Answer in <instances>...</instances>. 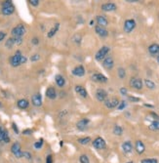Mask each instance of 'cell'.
Listing matches in <instances>:
<instances>
[{
	"label": "cell",
	"instance_id": "cell-1",
	"mask_svg": "<svg viewBox=\"0 0 159 163\" xmlns=\"http://www.w3.org/2000/svg\"><path fill=\"white\" fill-rule=\"evenodd\" d=\"M27 58H25V56H23L21 51H17L16 54L14 55V56L11 57L10 59V64L11 66H14V68H17V66H21L23 65V64L27 63Z\"/></svg>",
	"mask_w": 159,
	"mask_h": 163
},
{
	"label": "cell",
	"instance_id": "cell-2",
	"mask_svg": "<svg viewBox=\"0 0 159 163\" xmlns=\"http://www.w3.org/2000/svg\"><path fill=\"white\" fill-rule=\"evenodd\" d=\"M109 50H110V49H109V47H108V46H103V47L101 49H99V51L96 53V56H95L96 60L98 61V62L103 61L106 57H108V55L109 53Z\"/></svg>",
	"mask_w": 159,
	"mask_h": 163
},
{
	"label": "cell",
	"instance_id": "cell-3",
	"mask_svg": "<svg viewBox=\"0 0 159 163\" xmlns=\"http://www.w3.org/2000/svg\"><path fill=\"white\" fill-rule=\"evenodd\" d=\"M25 32H27V30H25L24 25H18L12 30L13 37H23Z\"/></svg>",
	"mask_w": 159,
	"mask_h": 163
},
{
	"label": "cell",
	"instance_id": "cell-4",
	"mask_svg": "<svg viewBox=\"0 0 159 163\" xmlns=\"http://www.w3.org/2000/svg\"><path fill=\"white\" fill-rule=\"evenodd\" d=\"M92 145H93V147L98 150H103V148H106V143L102 137H97V138L92 142Z\"/></svg>",
	"mask_w": 159,
	"mask_h": 163
},
{
	"label": "cell",
	"instance_id": "cell-5",
	"mask_svg": "<svg viewBox=\"0 0 159 163\" xmlns=\"http://www.w3.org/2000/svg\"><path fill=\"white\" fill-rule=\"evenodd\" d=\"M136 25V21L133 19H129V20H126L125 23H124V31H125L126 33H131L133 30H135Z\"/></svg>",
	"mask_w": 159,
	"mask_h": 163
},
{
	"label": "cell",
	"instance_id": "cell-6",
	"mask_svg": "<svg viewBox=\"0 0 159 163\" xmlns=\"http://www.w3.org/2000/svg\"><path fill=\"white\" fill-rule=\"evenodd\" d=\"M130 86L132 87V88H135L137 90H141L143 89V86H144V82L143 80L141 79V78L139 77H132L131 79H130Z\"/></svg>",
	"mask_w": 159,
	"mask_h": 163
},
{
	"label": "cell",
	"instance_id": "cell-7",
	"mask_svg": "<svg viewBox=\"0 0 159 163\" xmlns=\"http://www.w3.org/2000/svg\"><path fill=\"white\" fill-rule=\"evenodd\" d=\"M11 151L14 153L17 158H22L23 157V151L21 150V145H20L19 143H14L11 147Z\"/></svg>",
	"mask_w": 159,
	"mask_h": 163
},
{
	"label": "cell",
	"instance_id": "cell-8",
	"mask_svg": "<svg viewBox=\"0 0 159 163\" xmlns=\"http://www.w3.org/2000/svg\"><path fill=\"white\" fill-rule=\"evenodd\" d=\"M103 103H105V106L108 107V109H115V107H118L120 102L116 98H112V99H106Z\"/></svg>",
	"mask_w": 159,
	"mask_h": 163
},
{
	"label": "cell",
	"instance_id": "cell-9",
	"mask_svg": "<svg viewBox=\"0 0 159 163\" xmlns=\"http://www.w3.org/2000/svg\"><path fill=\"white\" fill-rule=\"evenodd\" d=\"M91 79L94 81V82L97 83H106L108 82V77L105 76L103 73H94L92 74Z\"/></svg>",
	"mask_w": 159,
	"mask_h": 163
},
{
	"label": "cell",
	"instance_id": "cell-10",
	"mask_svg": "<svg viewBox=\"0 0 159 163\" xmlns=\"http://www.w3.org/2000/svg\"><path fill=\"white\" fill-rule=\"evenodd\" d=\"M89 124H90V120H89L88 118H82V119H80V120L77 122L76 127H77L78 130L84 131V130L87 129V127L89 126Z\"/></svg>",
	"mask_w": 159,
	"mask_h": 163
},
{
	"label": "cell",
	"instance_id": "cell-11",
	"mask_svg": "<svg viewBox=\"0 0 159 163\" xmlns=\"http://www.w3.org/2000/svg\"><path fill=\"white\" fill-rule=\"evenodd\" d=\"M72 74L77 77H82L85 75V68L83 66H77L72 69Z\"/></svg>",
	"mask_w": 159,
	"mask_h": 163
},
{
	"label": "cell",
	"instance_id": "cell-12",
	"mask_svg": "<svg viewBox=\"0 0 159 163\" xmlns=\"http://www.w3.org/2000/svg\"><path fill=\"white\" fill-rule=\"evenodd\" d=\"M96 98L99 102H105L108 99V93L103 89H97L96 91Z\"/></svg>",
	"mask_w": 159,
	"mask_h": 163
},
{
	"label": "cell",
	"instance_id": "cell-13",
	"mask_svg": "<svg viewBox=\"0 0 159 163\" xmlns=\"http://www.w3.org/2000/svg\"><path fill=\"white\" fill-rule=\"evenodd\" d=\"M31 102H32V104L34 107H41L42 106V96H41V94H39V93L34 94L32 97H31Z\"/></svg>",
	"mask_w": 159,
	"mask_h": 163
},
{
	"label": "cell",
	"instance_id": "cell-14",
	"mask_svg": "<svg viewBox=\"0 0 159 163\" xmlns=\"http://www.w3.org/2000/svg\"><path fill=\"white\" fill-rule=\"evenodd\" d=\"M103 68H106V69H111V68L114 66V61H113V58L108 56L105 60H103Z\"/></svg>",
	"mask_w": 159,
	"mask_h": 163
},
{
	"label": "cell",
	"instance_id": "cell-15",
	"mask_svg": "<svg viewBox=\"0 0 159 163\" xmlns=\"http://www.w3.org/2000/svg\"><path fill=\"white\" fill-rule=\"evenodd\" d=\"M117 9L116 4L112 3V2H108V3H105L102 5V10L105 12H113Z\"/></svg>",
	"mask_w": 159,
	"mask_h": 163
},
{
	"label": "cell",
	"instance_id": "cell-16",
	"mask_svg": "<svg viewBox=\"0 0 159 163\" xmlns=\"http://www.w3.org/2000/svg\"><path fill=\"white\" fill-rule=\"evenodd\" d=\"M135 150L138 154H143L146 151V145H144V144L141 141L138 140L135 144Z\"/></svg>",
	"mask_w": 159,
	"mask_h": 163
},
{
	"label": "cell",
	"instance_id": "cell-17",
	"mask_svg": "<svg viewBox=\"0 0 159 163\" xmlns=\"http://www.w3.org/2000/svg\"><path fill=\"white\" fill-rule=\"evenodd\" d=\"M148 52L151 56H156L159 55V44L158 43H153V44L148 46Z\"/></svg>",
	"mask_w": 159,
	"mask_h": 163
},
{
	"label": "cell",
	"instance_id": "cell-18",
	"mask_svg": "<svg viewBox=\"0 0 159 163\" xmlns=\"http://www.w3.org/2000/svg\"><path fill=\"white\" fill-rule=\"evenodd\" d=\"M95 31H96V33L101 37H106L108 35V31L106 30V28H103L98 25L95 27Z\"/></svg>",
	"mask_w": 159,
	"mask_h": 163
},
{
	"label": "cell",
	"instance_id": "cell-19",
	"mask_svg": "<svg viewBox=\"0 0 159 163\" xmlns=\"http://www.w3.org/2000/svg\"><path fill=\"white\" fill-rule=\"evenodd\" d=\"M122 150L124 151V153L129 154L133 151V145L130 141H125L122 144Z\"/></svg>",
	"mask_w": 159,
	"mask_h": 163
},
{
	"label": "cell",
	"instance_id": "cell-20",
	"mask_svg": "<svg viewBox=\"0 0 159 163\" xmlns=\"http://www.w3.org/2000/svg\"><path fill=\"white\" fill-rule=\"evenodd\" d=\"M74 90H75V92H76L77 94H79L82 98H87L88 97L87 90H86L83 86H81V85H76V86L74 87Z\"/></svg>",
	"mask_w": 159,
	"mask_h": 163
},
{
	"label": "cell",
	"instance_id": "cell-21",
	"mask_svg": "<svg viewBox=\"0 0 159 163\" xmlns=\"http://www.w3.org/2000/svg\"><path fill=\"white\" fill-rule=\"evenodd\" d=\"M95 20H96V22L98 23V25H101V27H103V28H106V25H108V20H106L105 16H97Z\"/></svg>",
	"mask_w": 159,
	"mask_h": 163
},
{
	"label": "cell",
	"instance_id": "cell-22",
	"mask_svg": "<svg viewBox=\"0 0 159 163\" xmlns=\"http://www.w3.org/2000/svg\"><path fill=\"white\" fill-rule=\"evenodd\" d=\"M46 96H47V98L50 99V100H55V99L57 98V92L54 87H49V88L46 90Z\"/></svg>",
	"mask_w": 159,
	"mask_h": 163
},
{
	"label": "cell",
	"instance_id": "cell-23",
	"mask_svg": "<svg viewBox=\"0 0 159 163\" xmlns=\"http://www.w3.org/2000/svg\"><path fill=\"white\" fill-rule=\"evenodd\" d=\"M14 11H15V7H14V5H11V6H8V7H2L1 12L5 16H9L14 13Z\"/></svg>",
	"mask_w": 159,
	"mask_h": 163
},
{
	"label": "cell",
	"instance_id": "cell-24",
	"mask_svg": "<svg viewBox=\"0 0 159 163\" xmlns=\"http://www.w3.org/2000/svg\"><path fill=\"white\" fill-rule=\"evenodd\" d=\"M60 24L59 23H57V24H55L54 25V27L51 28L50 30V31H49L48 32V34H47V36L49 37V38H51V37H53L55 34H56L58 31H59V30H60Z\"/></svg>",
	"mask_w": 159,
	"mask_h": 163
},
{
	"label": "cell",
	"instance_id": "cell-25",
	"mask_svg": "<svg viewBox=\"0 0 159 163\" xmlns=\"http://www.w3.org/2000/svg\"><path fill=\"white\" fill-rule=\"evenodd\" d=\"M55 80H56L57 85L59 86V87H63V86H65V79L63 78V75L57 74L56 77H55Z\"/></svg>",
	"mask_w": 159,
	"mask_h": 163
},
{
	"label": "cell",
	"instance_id": "cell-26",
	"mask_svg": "<svg viewBox=\"0 0 159 163\" xmlns=\"http://www.w3.org/2000/svg\"><path fill=\"white\" fill-rule=\"evenodd\" d=\"M28 104H30V103H28V101L25 100V99H21V100L18 101V107H20V109H27Z\"/></svg>",
	"mask_w": 159,
	"mask_h": 163
},
{
	"label": "cell",
	"instance_id": "cell-27",
	"mask_svg": "<svg viewBox=\"0 0 159 163\" xmlns=\"http://www.w3.org/2000/svg\"><path fill=\"white\" fill-rule=\"evenodd\" d=\"M144 85L146 86V88H148L149 90H154L156 88L155 83L153 82L152 80H150V79H144Z\"/></svg>",
	"mask_w": 159,
	"mask_h": 163
},
{
	"label": "cell",
	"instance_id": "cell-28",
	"mask_svg": "<svg viewBox=\"0 0 159 163\" xmlns=\"http://www.w3.org/2000/svg\"><path fill=\"white\" fill-rule=\"evenodd\" d=\"M148 129L151 131H159V120H154L149 124Z\"/></svg>",
	"mask_w": 159,
	"mask_h": 163
},
{
	"label": "cell",
	"instance_id": "cell-29",
	"mask_svg": "<svg viewBox=\"0 0 159 163\" xmlns=\"http://www.w3.org/2000/svg\"><path fill=\"white\" fill-rule=\"evenodd\" d=\"M113 134L115 136H122L123 134V128L119 125H115L113 127Z\"/></svg>",
	"mask_w": 159,
	"mask_h": 163
},
{
	"label": "cell",
	"instance_id": "cell-30",
	"mask_svg": "<svg viewBox=\"0 0 159 163\" xmlns=\"http://www.w3.org/2000/svg\"><path fill=\"white\" fill-rule=\"evenodd\" d=\"M78 143H79L80 145H88L89 143H91V138L90 137H83V138L78 139Z\"/></svg>",
	"mask_w": 159,
	"mask_h": 163
},
{
	"label": "cell",
	"instance_id": "cell-31",
	"mask_svg": "<svg viewBox=\"0 0 159 163\" xmlns=\"http://www.w3.org/2000/svg\"><path fill=\"white\" fill-rule=\"evenodd\" d=\"M117 74H118V77L120 78V79H124V78L126 77V71H125V68H118L117 69Z\"/></svg>",
	"mask_w": 159,
	"mask_h": 163
},
{
	"label": "cell",
	"instance_id": "cell-32",
	"mask_svg": "<svg viewBox=\"0 0 159 163\" xmlns=\"http://www.w3.org/2000/svg\"><path fill=\"white\" fill-rule=\"evenodd\" d=\"M79 161H80V163H90L89 157H88V155H86V154H82V155H80Z\"/></svg>",
	"mask_w": 159,
	"mask_h": 163
},
{
	"label": "cell",
	"instance_id": "cell-33",
	"mask_svg": "<svg viewBox=\"0 0 159 163\" xmlns=\"http://www.w3.org/2000/svg\"><path fill=\"white\" fill-rule=\"evenodd\" d=\"M5 45H6V47H7V48H9V49L12 48L13 46L15 45V40H14L13 37H11V38L8 39L7 41H6V44H5Z\"/></svg>",
	"mask_w": 159,
	"mask_h": 163
},
{
	"label": "cell",
	"instance_id": "cell-34",
	"mask_svg": "<svg viewBox=\"0 0 159 163\" xmlns=\"http://www.w3.org/2000/svg\"><path fill=\"white\" fill-rule=\"evenodd\" d=\"M127 107V102L126 101H121L120 103H119V104H118V107H116V109H118V110H123V109H125V107Z\"/></svg>",
	"mask_w": 159,
	"mask_h": 163
},
{
	"label": "cell",
	"instance_id": "cell-35",
	"mask_svg": "<svg viewBox=\"0 0 159 163\" xmlns=\"http://www.w3.org/2000/svg\"><path fill=\"white\" fill-rule=\"evenodd\" d=\"M141 163H158V160L156 158H146L141 160Z\"/></svg>",
	"mask_w": 159,
	"mask_h": 163
},
{
	"label": "cell",
	"instance_id": "cell-36",
	"mask_svg": "<svg viewBox=\"0 0 159 163\" xmlns=\"http://www.w3.org/2000/svg\"><path fill=\"white\" fill-rule=\"evenodd\" d=\"M3 142L5 144H8V143L10 142V137H9V134H8V131L7 130H4V134H3Z\"/></svg>",
	"mask_w": 159,
	"mask_h": 163
},
{
	"label": "cell",
	"instance_id": "cell-37",
	"mask_svg": "<svg viewBox=\"0 0 159 163\" xmlns=\"http://www.w3.org/2000/svg\"><path fill=\"white\" fill-rule=\"evenodd\" d=\"M128 100L131 102V103H139V102H141L140 98L134 97V96H128Z\"/></svg>",
	"mask_w": 159,
	"mask_h": 163
},
{
	"label": "cell",
	"instance_id": "cell-38",
	"mask_svg": "<svg viewBox=\"0 0 159 163\" xmlns=\"http://www.w3.org/2000/svg\"><path fill=\"white\" fill-rule=\"evenodd\" d=\"M42 145H43V139H40L38 142L34 143V147L37 148V150H38V148H41Z\"/></svg>",
	"mask_w": 159,
	"mask_h": 163
},
{
	"label": "cell",
	"instance_id": "cell-39",
	"mask_svg": "<svg viewBox=\"0 0 159 163\" xmlns=\"http://www.w3.org/2000/svg\"><path fill=\"white\" fill-rule=\"evenodd\" d=\"M14 40H15V44L20 45L23 43V37H13Z\"/></svg>",
	"mask_w": 159,
	"mask_h": 163
},
{
	"label": "cell",
	"instance_id": "cell-40",
	"mask_svg": "<svg viewBox=\"0 0 159 163\" xmlns=\"http://www.w3.org/2000/svg\"><path fill=\"white\" fill-rule=\"evenodd\" d=\"M28 3L34 7H36V6H38V4H39V0H28Z\"/></svg>",
	"mask_w": 159,
	"mask_h": 163
},
{
	"label": "cell",
	"instance_id": "cell-41",
	"mask_svg": "<svg viewBox=\"0 0 159 163\" xmlns=\"http://www.w3.org/2000/svg\"><path fill=\"white\" fill-rule=\"evenodd\" d=\"M120 94L122 96H127V93H128V90H127V88H125V87H121L120 90H119Z\"/></svg>",
	"mask_w": 159,
	"mask_h": 163
},
{
	"label": "cell",
	"instance_id": "cell-42",
	"mask_svg": "<svg viewBox=\"0 0 159 163\" xmlns=\"http://www.w3.org/2000/svg\"><path fill=\"white\" fill-rule=\"evenodd\" d=\"M40 59V56L38 54H35V55H33V56H31L30 58V61L31 62H36V61H38Z\"/></svg>",
	"mask_w": 159,
	"mask_h": 163
},
{
	"label": "cell",
	"instance_id": "cell-43",
	"mask_svg": "<svg viewBox=\"0 0 159 163\" xmlns=\"http://www.w3.org/2000/svg\"><path fill=\"white\" fill-rule=\"evenodd\" d=\"M23 157H25L27 159H31V154L27 152V151H23Z\"/></svg>",
	"mask_w": 159,
	"mask_h": 163
},
{
	"label": "cell",
	"instance_id": "cell-44",
	"mask_svg": "<svg viewBox=\"0 0 159 163\" xmlns=\"http://www.w3.org/2000/svg\"><path fill=\"white\" fill-rule=\"evenodd\" d=\"M11 5H13L12 1L11 0H7V1H4L2 3V7H8V6H11Z\"/></svg>",
	"mask_w": 159,
	"mask_h": 163
},
{
	"label": "cell",
	"instance_id": "cell-45",
	"mask_svg": "<svg viewBox=\"0 0 159 163\" xmlns=\"http://www.w3.org/2000/svg\"><path fill=\"white\" fill-rule=\"evenodd\" d=\"M3 134H4V129L2 127H0V142H3Z\"/></svg>",
	"mask_w": 159,
	"mask_h": 163
},
{
	"label": "cell",
	"instance_id": "cell-46",
	"mask_svg": "<svg viewBox=\"0 0 159 163\" xmlns=\"http://www.w3.org/2000/svg\"><path fill=\"white\" fill-rule=\"evenodd\" d=\"M5 37H6V32H4V31H0V42H1Z\"/></svg>",
	"mask_w": 159,
	"mask_h": 163
},
{
	"label": "cell",
	"instance_id": "cell-47",
	"mask_svg": "<svg viewBox=\"0 0 159 163\" xmlns=\"http://www.w3.org/2000/svg\"><path fill=\"white\" fill-rule=\"evenodd\" d=\"M23 134H24V135H31V134H32V131L30 129H27V130L23 131Z\"/></svg>",
	"mask_w": 159,
	"mask_h": 163
},
{
	"label": "cell",
	"instance_id": "cell-48",
	"mask_svg": "<svg viewBox=\"0 0 159 163\" xmlns=\"http://www.w3.org/2000/svg\"><path fill=\"white\" fill-rule=\"evenodd\" d=\"M46 163H53V157L52 155H48L46 158Z\"/></svg>",
	"mask_w": 159,
	"mask_h": 163
},
{
	"label": "cell",
	"instance_id": "cell-49",
	"mask_svg": "<svg viewBox=\"0 0 159 163\" xmlns=\"http://www.w3.org/2000/svg\"><path fill=\"white\" fill-rule=\"evenodd\" d=\"M12 127H13V130L15 131L16 134H19V130H18V127H17L16 123H12Z\"/></svg>",
	"mask_w": 159,
	"mask_h": 163
},
{
	"label": "cell",
	"instance_id": "cell-50",
	"mask_svg": "<svg viewBox=\"0 0 159 163\" xmlns=\"http://www.w3.org/2000/svg\"><path fill=\"white\" fill-rule=\"evenodd\" d=\"M39 43V40H38V38H36V37H33L32 38V44H34V45H37Z\"/></svg>",
	"mask_w": 159,
	"mask_h": 163
},
{
	"label": "cell",
	"instance_id": "cell-51",
	"mask_svg": "<svg viewBox=\"0 0 159 163\" xmlns=\"http://www.w3.org/2000/svg\"><path fill=\"white\" fill-rule=\"evenodd\" d=\"M126 2H129V3H134V2H139V0H126Z\"/></svg>",
	"mask_w": 159,
	"mask_h": 163
},
{
	"label": "cell",
	"instance_id": "cell-52",
	"mask_svg": "<svg viewBox=\"0 0 159 163\" xmlns=\"http://www.w3.org/2000/svg\"><path fill=\"white\" fill-rule=\"evenodd\" d=\"M150 114H151V115L153 116V117H155V118H157V119H159V116H158L157 114H155V113H154V112H151V113H150Z\"/></svg>",
	"mask_w": 159,
	"mask_h": 163
},
{
	"label": "cell",
	"instance_id": "cell-53",
	"mask_svg": "<svg viewBox=\"0 0 159 163\" xmlns=\"http://www.w3.org/2000/svg\"><path fill=\"white\" fill-rule=\"evenodd\" d=\"M144 107H153V106H151V104H144Z\"/></svg>",
	"mask_w": 159,
	"mask_h": 163
},
{
	"label": "cell",
	"instance_id": "cell-54",
	"mask_svg": "<svg viewBox=\"0 0 159 163\" xmlns=\"http://www.w3.org/2000/svg\"><path fill=\"white\" fill-rule=\"evenodd\" d=\"M156 60H157V63L159 64V55H158L157 57H156Z\"/></svg>",
	"mask_w": 159,
	"mask_h": 163
},
{
	"label": "cell",
	"instance_id": "cell-55",
	"mask_svg": "<svg viewBox=\"0 0 159 163\" xmlns=\"http://www.w3.org/2000/svg\"><path fill=\"white\" fill-rule=\"evenodd\" d=\"M93 24H94V21H91V22H90V25H93Z\"/></svg>",
	"mask_w": 159,
	"mask_h": 163
},
{
	"label": "cell",
	"instance_id": "cell-56",
	"mask_svg": "<svg viewBox=\"0 0 159 163\" xmlns=\"http://www.w3.org/2000/svg\"><path fill=\"white\" fill-rule=\"evenodd\" d=\"M126 163H134L133 161H129V162H126Z\"/></svg>",
	"mask_w": 159,
	"mask_h": 163
},
{
	"label": "cell",
	"instance_id": "cell-57",
	"mask_svg": "<svg viewBox=\"0 0 159 163\" xmlns=\"http://www.w3.org/2000/svg\"><path fill=\"white\" fill-rule=\"evenodd\" d=\"M0 107H1V103H0Z\"/></svg>",
	"mask_w": 159,
	"mask_h": 163
}]
</instances>
